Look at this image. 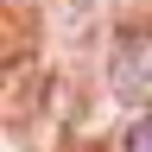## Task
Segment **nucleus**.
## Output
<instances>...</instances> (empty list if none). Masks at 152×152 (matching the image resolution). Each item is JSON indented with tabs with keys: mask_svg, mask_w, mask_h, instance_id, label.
Instances as JSON below:
<instances>
[{
	"mask_svg": "<svg viewBox=\"0 0 152 152\" xmlns=\"http://www.w3.org/2000/svg\"><path fill=\"white\" fill-rule=\"evenodd\" d=\"M114 89L133 95V102L152 95V38H133V45L121 51V64H114Z\"/></svg>",
	"mask_w": 152,
	"mask_h": 152,
	"instance_id": "1",
	"label": "nucleus"
},
{
	"mask_svg": "<svg viewBox=\"0 0 152 152\" xmlns=\"http://www.w3.org/2000/svg\"><path fill=\"white\" fill-rule=\"evenodd\" d=\"M121 152H152V114H140V121L127 127V140H121Z\"/></svg>",
	"mask_w": 152,
	"mask_h": 152,
	"instance_id": "2",
	"label": "nucleus"
}]
</instances>
